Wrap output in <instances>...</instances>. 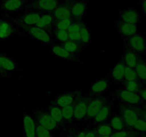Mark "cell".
<instances>
[{"label":"cell","instance_id":"cell-1","mask_svg":"<svg viewBox=\"0 0 146 137\" xmlns=\"http://www.w3.org/2000/svg\"><path fill=\"white\" fill-rule=\"evenodd\" d=\"M16 28L18 35L31 39L34 41L41 43L42 45L50 46L54 44L51 34L36 26H16Z\"/></svg>","mask_w":146,"mask_h":137},{"label":"cell","instance_id":"cell-2","mask_svg":"<svg viewBox=\"0 0 146 137\" xmlns=\"http://www.w3.org/2000/svg\"><path fill=\"white\" fill-rule=\"evenodd\" d=\"M31 114L35 119L36 124L45 127L51 132L54 133L58 128H60L58 124L52 118L46 106L36 108L34 110Z\"/></svg>","mask_w":146,"mask_h":137},{"label":"cell","instance_id":"cell-3","mask_svg":"<svg viewBox=\"0 0 146 137\" xmlns=\"http://www.w3.org/2000/svg\"><path fill=\"white\" fill-rule=\"evenodd\" d=\"M42 13L32 10L24 9V11H21L18 15L11 17L9 19L15 26H26L32 27L36 26Z\"/></svg>","mask_w":146,"mask_h":137},{"label":"cell","instance_id":"cell-4","mask_svg":"<svg viewBox=\"0 0 146 137\" xmlns=\"http://www.w3.org/2000/svg\"><path fill=\"white\" fill-rule=\"evenodd\" d=\"M113 96L119 102L122 103L123 105L130 107H136L142 104V100L138 92H133L128 90L120 88L115 90L113 92Z\"/></svg>","mask_w":146,"mask_h":137},{"label":"cell","instance_id":"cell-5","mask_svg":"<svg viewBox=\"0 0 146 137\" xmlns=\"http://www.w3.org/2000/svg\"><path fill=\"white\" fill-rule=\"evenodd\" d=\"M25 9L41 13H51L60 3L59 0H24Z\"/></svg>","mask_w":146,"mask_h":137},{"label":"cell","instance_id":"cell-6","mask_svg":"<svg viewBox=\"0 0 146 137\" xmlns=\"http://www.w3.org/2000/svg\"><path fill=\"white\" fill-rule=\"evenodd\" d=\"M124 49L125 51H131L135 52L138 55H143L146 53V43L145 37L141 34H135L133 36L123 39Z\"/></svg>","mask_w":146,"mask_h":137},{"label":"cell","instance_id":"cell-7","mask_svg":"<svg viewBox=\"0 0 146 137\" xmlns=\"http://www.w3.org/2000/svg\"><path fill=\"white\" fill-rule=\"evenodd\" d=\"M82 98L83 96L81 90H74L63 93L52 101V102L62 108L67 106L76 104Z\"/></svg>","mask_w":146,"mask_h":137},{"label":"cell","instance_id":"cell-8","mask_svg":"<svg viewBox=\"0 0 146 137\" xmlns=\"http://www.w3.org/2000/svg\"><path fill=\"white\" fill-rule=\"evenodd\" d=\"M91 98L92 97L88 96L87 98H82L75 104L74 118H73L71 126L78 125V124H81L85 121L88 106L91 100Z\"/></svg>","mask_w":146,"mask_h":137},{"label":"cell","instance_id":"cell-9","mask_svg":"<svg viewBox=\"0 0 146 137\" xmlns=\"http://www.w3.org/2000/svg\"><path fill=\"white\" fill-rule=\"evenodd\" d=\"M107 103H108V98L101 95L92 97L88 104L85 121H91Z\"/></svg>","mask_w":146,"mask_h":137},{"label":"cell","instance_id":"cell-10","mask_svg":"<svg viewBox=\"0 0 146 137\" xmlns=\"http://www.w3.org/2000/svg\"><path fill=\"white\" fill-rule=\"evenodd\" d=\"M50 54L55 58L63 60L66 62H78L80 58L73 55L68 52L62 45L58 44H53L50 45Z\"/></svg>","mask_w":146,"mask_h":137},{"label":"cell","instance_id":"cell-11","mask_svg":"<svg viewBox=\"0 0 146 137\" xmlns=\"http://www.w3.org/2000/svg\"><path fill=\"white\" fill-rule=\"evenodd\" d=\"M90 2L89 0H75L71 2V17L74 21L84 19Z\"/></svg>","mask_w":146,"mask_h":137},{"label":"cell","instance_id":"cell-12","mask_svg":"<svg viewBox=\"0 0 146 137\" xmlns=\"http://www.w3.org/2000/svg\"><path fill=\"white\" fill-rule=\"evenodd\" d=\"M24 9V0H0V11L7 14H17Z\"/></svg>","mask_w":146,"mask_h":137},{"label":"cell","instance_id":"cell-13","mask_svg":"<svg viewBox=\"0 0 146 137\" xmlns=\"http://www.w3.org/2000/svg\"><path fill=\"white\" fill-rule=\"evenodd\" d=\"M115 27L119 35V37L122 39L139 33L137 24L123 22L119 20L115 21Z\"/></svg>","mask_w":146,"mask_h":137},{"label":"cell","instance_id":"cell-14","mask_svg":"<svg viewBox=\"0 0 146 137\" xmlns=\"http://www.w3.org/2000/svg\"><path fill=\"white\" fill-rule=\"evenodd\" d=\"M111 83L107 76L101 78H98L96 80L92 85L90 87L88 91V96L90 97H95L98 96H101L103 93L106 91L109 88Z\"/></svg>","mask_w":146,"mask_h":137},{"label":"cell","instance_id":"cell-15","mask_svg":"<svg viewBox=\"0 0 146 137\" xmlns=\"http://www.w3.org/2000/svg\"><path fill=\"white\" fill-rule=\"evenodd\" d=\"M125 67L126 66L120 60L112 68H111L106 76L111 84H121L123 81H124Z\"/></svg>","mask_w":146,"mask_h":137},{"label":"cell","instance_id":"cell-16","mask_svg":"<svg viewBox=\"0 0 146 137\" xmlns=\"http://www.w3.org/2000/svg\"><path fill=\"white\" fill-rule=\"evenodd\" d=\"M118 108H120L118 110V112L121 114V115L123 118L125 124H126L127 128H128V129H133V127L134 124L136 123L138 118H140L138 114H137L135 110L133 107L123 105L118 106Z\"/></svg>","mask_w":146,"mask_h":137},{"label":"cell","instance_id":"cell-17","mask_svg":"<svg viewBox=\"0 0 146 137\" xmlns=\"http://www.w3.org/2000/svg\"><path fill=\"white\" fill-rule=\"evenodd\" d=\"M23 131L24 137H36V122L31 114L23 111Z\"/></svg>","mask_w":146,"mask_h":137},{"label":"cell","instance_id":"cell-18","mask_svg":"<svg viewBox=\"0 0 146 137\" xmlns=\"http://www.w3.org/2000/svg\"><path fill=\"white\" fill-rule=\"evenodd\" d=\"M0 64L6 71L10 74L23 69V65L20 64L19 61L4 53L0 52Z\"/></svg>","mask_w":146,"mask_h":137},{"label":"cell","instance_id":"cell-19","mask_svg":"<svg viewBox=\"0 0 146 137\" xmlns=\"http://www.w3.org/2000/svg\"><path fill=\"white\" fill-rule=\"evenodd\" d=\"M118 20L123 22L131 23L138 25V23L141 21V17L135 7H129L120 11Z\"/></svg>","mask_w":146,"mask_h":137},{"label":"cell","instance_id":"cell-20","mask_svg":"<svg viewBox=\"0 0 146 137\" xmlns=\"http://www.w3.org/2000/svg\"><path fill=\"white\" fill-rule=\"evenodd\" d=\"M17 34L16 26L9 20L0 19V41H6Z\"/></svg>","mask_w":146,"mask_h":137},{"label":"cell","instance_id":"cell-21","mask_svg":"<svg viewBox=\"0 0 146 137\" xmlns=\"http://www.w3.org/2000/svg\"><path fill=\"white\" fill-rule=\"evenodd\" d=\"M114 106L112 102H108L100 110L99 112L96 114L95 117L91 120V122L94 126L97 124H101V123L106 122L107 120L109 119L114 112Z\"/></svg>","mask_w":146,"mask_h":137},{"label":"cell","instance_id":"cell-22","mask_svg":"<svg viewBox=\"0 0 146 137\" xmlns=\"http://www.w3.org/2000/svg\"><path fill=\"white\" fill-rule=\"evenodd\" d=\"M71 2H62L60 1L56 8L52 11V15L54 20L65 19L72 18L71 10Z\"/></svg>","mask_w":146,"mask_h":137},{"label":"cell","instance_id":"cell-23","mask_svg":"<svg viewBox=\"0 0 146 137\" xmlns=\"http://www.w3.org/2000/svg\"><path fill=\"white\" fill-rule=\"evenodd\" d=\"M54 23L55 20L52 13H42L36 26L51 34L54 30Z\"/></svg>","mask_w":146,"mask_h":137},{"label":"cell","instance_id":"cell-24","mask_svg":"<svg viewBox=\"0 0 146 137\" xmlns=\"http://www.w3.org/2000/svg\"><path fill=\"white\" fill-rule=\"evenodd\" d=\"M106 122L110 124L114 132L128 129V128H127L126 124H125L123 118L118 111H117V112L114 111L113 114L109 118V119L107 120Z\"/></svg>","mask_w":146,"mask_h":137},{"label":"cell","instance_id":"cell-25","mask_svg":"<svg viewBox=\"0 0 146 137\" xmlns=\"http://www.w3.org/2000/svg\"><path fill=\"white\" fill-rule=\"evenodd\" d=\"M46 107L48 109V112L50 113L52 118L58 124L60 128H64L65 124H64V116H63L62 108L56 105L52 101L48 105L46 106Z\"/></svg>","mask_w":146,"mask_h":137},{"label":"cell","instance_id":"cell-26","mask_svg":"<svg viewBox=\"0 0 146 137\" xmlns=\"http://www.w3.org/2000/svg\"><path fill=\"white\" fill-rule=\"evenodd\" d=\"M86 23L85 20H78V21H74L69 28L68 29V37L69 39L72 41H78L80 42V34H81V30L83 25Z\"/></svg>","mask_w":146,"mask_h":137},{"label":"cell","instance_id":"cell-27","mask_svg":"<svg viewBox=\"0 0 146 137\" xmlns=\"http://www.w3.org/2000/svg\"><path fill=\"white\" fill-rule=\"evenodd\" d=\"M140 58H141L140 56L135 52L123 50V54L122 59H121V61L126 67L135 68V66L137 65V64L139 61Z\"/></svg>","mask_w":146,"mask_h":137},{"label":"cell","instance_id":"cell-28","mask_svg":"<svg viewBox=\"0 0 146 137\" xmlns=\"http://www.w3.org/2000/svg\"><path fill=\"white\" fill-rule=\"evenodd\" d=\"M61 45H62L71 54L78 57V58L81 57V53H82V50L84 47L80 44V42L68 39V41H66L64 44H61Z\"/></svg>","mask_w":146,"mask_h":137},{"label":"cell","instance_id":"cell-29","mask_svg":"<svg viewBox=\"0 0 146 137\" xmlns=\"http://www.w3.org/2000/svg\"><path fill=\"white\" fill-rule=\"evenodd\" d=\"M143 84L139 80H133V81H124L121 84V88L123 89L128 90L133 92H139L141 89L145 87L143 86Z\"/></svg>","mask_w":146,"mask_h":137},{"label":"cell","instance_id":"cell-30","mask_svg":"<svg viewBox=\"0 0 146 137\" xmlns=\"http://www.w3.org/2000/svg\"><path fill=\"white\" fill-rule=\"evenodd\" d=\"M80 44L82 45L83 47L91 46V29L84 24L83 25L81 30V34H80Z\"/></svg>","mask_w":146,"mask_h":137},{"label":"cell","instance_id":"cell-31","mask_svg":"<svg viewBox=\"0 0 146 137\" xmlns=\"http://www.w3.org/2000/svg\"><path fill=\"white\" fill-rule=\"evenodd\" d=\"M51 36H52V39L54 40V44H62L69 39L67 30H61L54 29L52 34H51Z\"/></svg>","mask_w":146,"mask_h":137},{"label":"cell","instance_id":"cell-32","mask_svg":"<svg viewBox=\"0 0 146 137\" xmlns=\"http://www.w3.org/2000/svg\"><path fill=\"white\" fill-rule=\"evenodd\" d=\"M74 106H75V104L67 106L62 108L63 116H64V124H65L64 128H67L68 126H71V124H72L74 114Z\"/></svg>","mask_w":146,"mask_h":137},{"label":"cell","instance_id":"cell-33","mask_svg":"<svg viewBox=\"0 0 146 137\" xmlns=\"http://www.w3.org/2000/svg\"><path fill=\"white\" fill-rule=\"evenodd\" d=\"M138 78L143 84H146V61L141 57L135 67Z\"/></svg>","mask_w":146,"mask_h":137},{"label":"cell","instance_id":"cell-34","mask_svg":"<svg viewBox=\"0 0 146 137\" xmlns=\"http://www.w3.org/2000/svg\"><path fill=\"white\" fill-rule=\"evenodd\" d=\"M97 136H111L114 132L112 127L107 122L95 125L94 127Z\"/></svg>","mask_w":146,"mask_h":137},{"label":"cell","instance_id":"cell-35","mask_svg":"<svg viewBox=\"0 0 146 137\" xmlns=\"http://www.w3.org/2000/svg\"><path fill=\"white\" fill-rule=\"evenodd\" d=\"M74 20L72 18L65 19H61L55 21L54 23V29L61 30H68L70 26L73 23Z\"/></svg>","mask_w":146,"mask_h":137},{"label":"cell","instance_id":"cell-36","mask_svg":"<svg viewBox=\"0 0 146 137\" xmlns=\"http://www.w3.org/2000/svg\"><path fill=\"white\" fill-rule=\"evenodd\" d=\"M133 130L138 134H146V121L143 118H139L133 127Z\"/></svg>","mask_w":146,"mask_h":137},{"label":"cell","instance_id":"cell-37","mask_svg":"<svg viewBox=\"0 0 146 137\" xmlns=\"http://www.w3.org/2000/svg\"><path fill=\"white\" fill-rule=\"evenodd\" d=\"M138 136H139L138 133L133 129H125L123 131L113 132L111 135V137H132Z\"/></svg>","mask_w":146,"mask_h":137},{"label":"cell","instance_id":"cell-38","mask_svg":"<svg viewBox=\"0 0 146 137\" xmlns=\"http://www.w3.org/2000/svg\"><path fill=\"white\" fill-rule=\"evenodd\" d=\"M133 80H138L135 68L126 67L125 69L124 81H133Z\"/></svg>","mask_w":146,"mask_h":137},{"label":"cell","instance_id":"cell-39","mask_svg":"<svg viewBox=\"0 0 146 137\" xmlns=\"http://www.w3.org/2000/svg\"><path fill=\"white\" fill-rule=\"evenodd\" d=\"M36 137H54V135L45 127L36 124Z\"/></svg>","mask_w":146,"mask_h":137},{"label":"cell","instance_id":"cell-40","mask_svg":"<svg viewBox=\"0 0 146 137\" xmlns=\"http://www.w3.org/2000/svg\"><path fill=\"white\" fill-rule=\"evenodd\" d=\"M134 109L135 110V111H136L137 114H138L140 118H143V119H144L145 121H146V112H145V111L143 110V108H141V105L138 106L136 107H134Z\"/></svg>","mask_w":146,"mask_h":137},{"label":"cell","instance_id":"cell-41","mask_svg":"<svg viewBox=\"0 0 146 137\" xmlns=\"http://www.w3.org/2000/svg\"><path fill=\"white\" fill-rule=\"evenodd\" d=\"M11 74L10 73L6 71L0 64V78H8V77H10Z\"/></svg>","mask_w":146,"mask_h":137},{"label":"cell","instance_id":"cell-42","mask_svg":"<svg viewBox=\"0 0 146 137\" xmlns=\"http://www.w3.org/2000/svg\"><path fill=\"white\" fill-rule=\"evenodd\" d=\"M143 103H146V88H143L138 92Z\"/></svg>","mask_w":146,"mask_h":137},{"label":"cell","instance_id":"cell-43","mask_svg":"<svg viewBox=\"0 0 146 137\" xmlns=\"http://www.w3.org/2000/svg\"><path fill=\"white\" fill-rule=\"evenodd\" d=\"M96 133L95 130L93 128H88L86 131V137H96Z\"/></svg>","mask_w":146,"mask_h":137},{"label":"cell","instance_id":"cell-44","mask_svg":"<svg viewBox=\"0 0 146 137\" xmlns=\"http://www.w3.org/2000/svg\"><path fill=\"white\" fill-rule=\"evenodd\" d=\"M140 4L141 6L143 14L146 18V0H140Z\"/></svg>","mask_w":146,"mask_h":137},{"label":"cell","instance_id":"cell-45","mask_svg":"<svg viewBox=\"0 0 146 137\" xmlns=\"http://www.w3.org/2000/svg\"><path fill=\"white\" fill-rule=\"evenodd\" d=\"M87 129H79L75 134V137H86Z\"/></svg>","mask_w":146,"mask_h":137},{"label":"cell","instance_id":"cell-46","mask_svg":"<svg viewBox=\"0 0 146 137\" xmlns=\"http://www.w3.org/2000/svg\"><path fill=\"white\" fill-rule=\"evenodd\" d=\"M141 108H143V110L145 112H146V103H142V104H141Z\"/></svg>","mask_w":146,"mask_h":137},{"label":"cell","instance_id":"cell-47","mask_svg":"<svg viewBox=\"0 0 146 137\" xmlns=\"http://www.w3.org/2000/svg\"><path fill=\"white\" fill-rule=\"evenodd\" d=\"M75 134L76 133H70L66 136H64V137H75Z\"/></svg>","mask_w":146,"mask_h":137},{"label":"cell","instance_id":"cell-48","mask_svg":"<svg viewBox=\"0 0 146 137\" xmlns=\"http://www.w3.org/2000/svg\"><path fill=\"white\" fill-rule=\"evenodd\" d=\"M60 1H62V2H72V1H75V0H59Z\"/></svg>","mask_w":146,"mask_h":137},{"label":"cell","instance_id":"cell-49","mask_svg":"<svg viewBox=\"0 0 146 137\" xmlns=\"http://www.w3.org/2000/svg\"><path fill=\"white\" fill-rule=\"evenodd\" d=\"M96 137H111V136H97Z\"/></svg>","mask_w":146,"mask_h":137},{"label":"cell","instance_id":"cell-50","mask_svg":"<svg viewBox=\"0 0 146 137\" xmlns=\"http://www.w3.org/2000/svg\"><path fill=\"white\" fill-rule=\"evenodd\" d=\"M139 137H146V136H145V135H143V134H142V135H140L139 136Z\"/></svg>","mask_w":146,"mask_h":137},{"label":"cell","instance_id":"cell-51","mask_svg":"<svg viewBox=\"0 0 146 137\" xmlns=\"http://www.w3.org/2000/svg\"><path fill=\"white\" fill-rule=\"evenodd\" d=\"M64 136H54V137H64Z\"/></svg>","mask_w":146,"mask_h":137},{"label":"cell","instance_id":"cell-52","mask_svg":"<svg viewBox=\"0 0 146 137\" xmlns=\"http://www.w3.org/2000/svg\"><path fill=\"white\" fill-rule=\"evenodd\" d=\"M140 136V135H139ZM139 136H132V137H139Z\"/></svg>","mask_w":146,"mask_h":137},{"label":"cell","instance_id":"cell-53","mask_svg":"<svg viewBox=\"0 0 146 137\" xmlns=\"http://www.w3.org/2000/svg\"><path fill=\"white\" fill-rule=\"evenodd\" d=\"M1 19V17H0V19Z\"/></svg>","mask_w":146,"mask_h":137}]
</instances>
